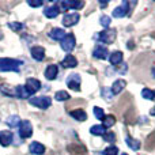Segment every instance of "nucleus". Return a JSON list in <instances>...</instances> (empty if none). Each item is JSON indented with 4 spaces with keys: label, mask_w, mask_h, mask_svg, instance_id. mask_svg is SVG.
<instances>
[{
    "label": "nucleus",
    "mask_w": 155,
    "mask_h": 155,
    "mask_svg": "<svg viewBox=\"0 0 155 155\" xmlns=\"http://www.w3.org/2000/svg\"><path fill=\"white\" fill-rule=\"evenodd\" d=\"M23 63L21 60H16V59H10V57H0V71L3 72H18L21 65Z\"/></svg>",
    "instance_id": "obj_1"
},
{
    "label": "nucleus",
    "mask_w": 155,
    "mask_h": 155,
    "mask_svg": "<svg viewBox=\"0 0 155 155\" xmlns=\"http://www.w3.org/2000/svg\"><path fill=\"white\" fill-rule=\"evenodd\" d=\"M29 102L33 106H37L40 109H48L52 104V99L49 97H31L29 99Z\"/></svg>",
    "instance_id": "obj_2"
},
{
    "label": "nucleus",
    "mask_w": 155,
    "mask_h": 155,
    "mask_svg": "<svg viewBox=\"0 0 155 155\" xmlns=\"http://www.w3.org/2000/svg\"><path fill=\"white\" fill-rule=\"evenodd\" d=\"M33 135V127H31V123L27 120H23L21 121L19 124V136L22 139H27Z\"/></svg>",
    "instance_id": "obj_3"
},
{
    "label": "nucleus",
    "mask_w": 155,
    "mask_h": 155,
    "mask_svg": "<svg viewBox=\"0 0 155 155\" xmlns=\"http://www.w3.org/2000/svg\"><path fill=\"white\" fill-rule=\"evenodd\" d=\"M75 35L74 34H65V37L60 41V45H61V49L65 52H71L74 48H75Z\"/></svg>",
    "instance_id": "obj_4"
},
{
    "label": "nucleus",
    "mask_w": 155,
    "mask_h": 155,
    "mask_svg": "<svg viewBox=\"0 0 155 155\" xmlns=\"http://www.w3.org/2000/svg\"><path fill=\"white\" fill-rule=\"evenodd\" d=\"M26 91L29 93V95H33L34 93H37L41 88V82L38 79H34V78H30V79L26 80V86H25Z\"/></svg>",
    "instance_id": "obj_5"
},
{
    "label": "nucleus",
    "mask_w": 155,
    "mask_h": 155,
    "mask_svg": "<svg viewBox=\"0 0 155 155\" xmlns=\"http://www.w3.org/2000/svg\"><path fill=\"white\" fill-rule=\"evenodd\" d=\"M95 38H98L104 44H112L116 38V30H105V31L99 33Z\"/></svg>",
    "instance_id": "obj_6"
},
{
    "label": "nucleus",
    "mask_w": 155,
    "mask_h": 155,
    "mask_svg": "<svg viewBox=\"0 0 155 155\" xmlns=\"http://www.w3.org/2000/svg\"><path fill=\"white\" fill-rule=\"evenodd\" d=\"M80 15L78 12H71V14H65L64 18H63V25L65 27H71V26H75V25L79 22Z\"/></svg>",
    "instance_id": "obj_7"
},
{
    "label": "nucleus",
    "mask_w": 155,
    "mask_h": 155,
    "mask_svg": "<svg viewBox=\"0 0 155 155\" xmlns=\"http://www.w3.org/2000/svg\"><path fill=\"white\" fill-rule=\"evenodd\" d=\"M107 54H109V52H107L106 46L101 45V44H98V45L94 48V51H93V56L95 57V59L105 60V59H107Z\"/></svg>",
    "instance_id": "obj_8"
},
{
    "label": "nucleus",
    "mask_w": 155,
    "mask_h": 155,
    "mask_svg": "<svg viewBox=\"0 0 155 155\" xmlns=\"http://www.w3.org/2000/svg\"><path fill=\"white\" fill-rule=\"evenodd\" d=\"M67 84L70 88L75 91H79L80 90V76L78 74H74V75H70L67 78Z\"/></svg>",
    "instance_id": "obj_9"
},
{
    "label": "nucleus",
    "mask_w": 155,
    "mask_h": 155,
    "mask_svg": "<svg viewBox=\"0 0 155 155\" xmlns=\"http://www.w3.org/2000/svg\"><path fill=\"white\" fill-rule=\"evenodd\" d=\"M12 137H14V135L11 134L10 131H2L0 132V144H2L3 147L10 146L11 142H12Z\"/></svg>",
    "instance_id": "obj_10"
},
{
    "label": "nucleus",
    "mask_w": 155,
    "mask_h": 155,
    "mask_svg": "<svg viewBox=\"0 0 155 155\" xmlns=\"http://www.w3.org/2000/svg\"><path fill=\"white\" fill-rule=\"evenodd\" d=\"M127 11H128V3L123 2V4L113 10V16H114V18H123V16H125L127 14H128Z\"/></svg>",
    "instance_id": "obj_11"
},
{
    "label": "nucleus",
    "mask_w": 155,
    "mask_h": 155,
    "mask_svg": "<svg viewBox=\"0 0 155 155\" xmlns=\"http://www.w3.org/2000/svg\"><path fill=\"white\" fill-rule=\"evenodd\" d=\"M31 57L37 61H42L45 59V49L42 46H34L31 48Z\"/></svg>",
    "instance_id": "obj_12"
},
{
    "label": "nucleus",
    "mask_w": 155,
    "mask_h": 155,
    "mask_svg": "<svg viewBox=\"0 0 155 155\" xmlns=\"http://www.w3.org/2000/svg\"><path fill=\"white\" fill-rule=\"evenodd\" d=\"M49 37L54 41H61L65 37V31L63 29H60V27H54V29H52L49 31Z\"/></svg>",
    "instance_id": "obj_13"
},
{
    "label": "nucleus",
    "mask_w": 155,
    "mask_h": 155,
    "mask_svg": "<svg viewBox=\"0 0 155 155\" xmlns=\"http://www.w3.org/2000/svg\"><path fill=\"white\" fill-rule=\"evenodd\" d=\"M57 72H59V67L54 64H51V65H48L45 70V78L48 80H53V79H56Z\"/></svg>",
    "instance_id": "obj_14"
},
{
    "label": "nucleus",
    "mask_w": 155,
    "mask_h": 155,
    "mask_svg": "<svg viewBox=\"0 0 155 155\" xmlns=\"http://www.w3.org/2000/svg\"><path fill=\"white\" fill-rule=\"evenodd\" d=\"M127 86V82L124 79H118L116 80L114 83H113L112 88H110V91H112V94H120L121 91L124 90V87Z\"/></svg>",
    "instance_id": "obj_15"
},
{
    "label": "nucleus",
    "mask_w": 155,
    "mask_h": 155,
    "mask_svg": "<svg viewBox=\"0 0 155 155\" xmlns=\"http://www.w3.org/2000/svg\"><path fill=\"white\" fill-rule=\"evenodd\" d=\"M30 153L34 155H42L45 153V147L38 142H33L31 144H30Z\"/></svg>",
    "instance_id": "obj_16"
},
{
    "label": "nucleus",
    "mask_w": 155,
    "mask_h": 155,
    "mask_svg": "<svg viewBox=\"0 0 155 155\" xmlns=\"http://www.w3.org/2000/svg\"><path fill=\"white\" fill-rule=\"evenodd\" d=\"M61 65L64 68H75L78 65V60L72 56V54H68V56L61 61Z\"/></svg>",
    "instance_id": "obj_17"
},
{
    "label": "nucleus",
    "mask_w": 155,
    "mask_h": 155,
    "mask_svg": "<svg viewBox=\"0 0 155 155\" xmlns=\"http://www.w3.org/2000/svg\"><path fill=\"white\" fill-rule=\"evenodd\" d=\"M70 114L72 116L75 120H78V121H86V120H87V114H86V112H84V110H82V109L72 110V112H70Z\"/></svg>",
    "instance_id": "obj_18"
},
{
    "label": "nucleus",
    "mask_w": 155,
    "mask_h": 155,
    "mask_svg": "<svg viewBox=\"0 0 155 155\" xmlns=\"http://www.w3.org/2000/svg\"><path fill=\"white\" fill-rule=\"evenodd\" d=\"M15 95L18 97V98H21V99H26V98H29V93L26 91V88H25V86H16L15 87Z\"/></svg>",
    "instance_id": "obj_19"
},
{
    "label": "nucleus",
    "mask_w": 155,
    "mask_h": 155,
    "mask_svg": "<svg viewBox=\"0 0 155 155\" xmlns=\"http://www.w3.org/2000/svg\"><path fill=\"white\" fill-rule=\"evenodd\" d=\"M44 15H45L46 18H49V19L56 18V16L59 15V10H57L56 5H52V7L45 8V11H44Z\"/></svg>",
    "instance_id": "obj_20"
},
{
    "label": "nucleus",
    "mask_w": 155,
    "mask_h": 155,
    "mask_svg": "<svg viewBox=\"0 0 155 155\" xmlns=\"http://www.w3.org/2000/svg\"><path fill=\"white\" fill-rule=\"evenodd\" d=\"M109 60H110V63H112L113 65H117V64H120L121 61H123V53L121 52H113L112 54L109 56Z\"/></svg>",
    "instance_id": "obj_21"
},
{
    "label": "nucleus",
    "mask_w": 155,
    "mask_h": 155,
    "mask_svg": "<svg viewBox=\"0 0 155 155\" xmlns=\"http://www.w3.org/2000/svg\"><path fill=\"white\" fill-rule=\"evenodd\" d=\"M5 123H7V125L11 127V128H16V127H19V124H21V118H19L18 116H10V117L5 120Z\"/></svg>",
    "instance_id": "obj_22"
},
{
    "label": "nucleus",
    "mask_w": 155,
    "mask_h": 155,
    "mask_svg": "<svg viewBox=\"0 0 155 155\" xmlns=\"http://www.w3.org/2000/svg\"><path fill=\"white\" fill-rule=\"evenodd\" d=\"M125 143H127V144H128L134 151H137V150L140 148V143L137 142V140L132 139L131 136H127V137H125Z\"/></svg>",
    "instance_id": "obj_23"
},
{
    "label": "nucleus",
    "mask_w": 155,
    "mask_h": 155,
    "mask_svg": "<svg viewBox=\"0 0 155 155\" xmlns=\"http://www.w3.org/2000/svg\"><path fill=\"white\" fill-rule=\"evenodd\" d=\"M90 132L93 135H102V136H104V135L106 134V128H105L104 125H94L90 128Z\"/></svg>",
    "instance_id": "obj_24"
},
{
    "label": "nucleus",
    "mask_w": 155,
    "mask_h": 155,
    "mask_svg": "<svg viewBox=\"0 0 155 155\" xmlns=\"http://www.w3.org/2000/svg\"><path fill=\"white\" fill-rule=\"evenodd\" d=\"M102 121H104V127H105V128H110L112 125H114L116 118H114V116L109 114V116H104Z\"/></svg>",
    "instance_id": "obj_25"
},
{
    "label": "nucleus",
    "mask_w": 155,
    "mask_h": 155,
    "mask_svg": "<svg viewBox=\"0 0 155 155\" xmlns=\"http://www.w3.org/2000/svg\"><path fill=\"white\" fill-rule=\"evenodd\" d=\"M142 97L144 99H150V101H153V99H155V91L150 90V88H143L142 90Z\"/></svg>",
    "instance_id": "obj_26"
},
{
    "label": "nucleus",
    "mask_w": 155,
    "mask_h": 155,
    "mask_svg": "<svg viewBox=\"0 0 155 155\" xmlns=\"http://www.w3.org/2000/svg\"><path fill=\"white\" fill-rule=\"evenodd\" d=\"M54 98H56L57 101H67V99L70 98V94H68L67 91H57Z\"/></svg>",
    "instance_id": "obj_27"
},
{
    "label": "nucleus",
    "mask_w": 155,
    "mask_h": 155,
    "mask_svg": "<svg viewBox=\"0 0 155 155\" xmlns=\"http://www.w3.org/2000/svg\"><path fill=\"white\" fill-rule=\"evenodd\" d=\"M104 155H118V148L114 147V146H110V147L105 148Z\"/></svg>",
    "instance_id": "obj_28"
},
{
    "label": "nucleus",
    "mask_w": 155,
    "mask_h": 155,
    "mask_svg": "<svg viewBox=\"0 0 155 155\" xmlns=\"http://www.w3.org/2000/svg\"><path fill=\"white\" fill-rule=\"evenodd\" d=\"M68 2V7L70 8H75V10H78V8H82L83 5V2H75V0H67Z\"/></svg>",
    "instance_id": "obj_29"
},
{
    "label": "nucleus",
    "mask_w": 155,
    "mask_h": 155,
    "mask_svg": "<svg viewBox=\"0 0 155 155\" xmlns=\"http://www.w3.org/2000/svg\"><path fill=\"white\" fill-rule=\"evenodd\" d=\"M99 23H101L105 29H107V27L110 26V18L109 16H106V15H102L101 18H99Z\"/></svg>",
    "instance_id": "obj_30"
},
{
    "label": "nucleus",
    "mask_w": 155,
    "mask_h": 155,
    "mask_svg": "<svg viewBox=\"0 0 155 155\" xmlns=\"http://www.w3.org/2000/svg\"><path fill=\"white\" fill-rule=\"evenodd\" d=\"M116 140V136L113 132H106L104 135V142H107V143H113Z\"/></svg>",
    "instance_id": "obj_31"
},
{
    "label": "nucleus",
    "mask_w": 155,
    "mask_h": 155,
    "mask_svg": "<svg viewBox=\"0 0 155 155\" xmlns=\"http://www.w3.org/2000/svg\"><path fill=\"white\" fill-rule=\"evenodd\" d=\"M94 114H95V117L98 118V120H102L104 118V109H101V107H98V106H95L94 107Z\"/></svg>",
    "instance_id": "obj_32"
},
{
    "label": "nucleus",
    "mask_w": 155,
    "mask_h": 155,
    "mask_svg": "<svg viewBox=\"0 0 155 155\" xmlns=\"http://www.w3.org/2000/svg\"><path fill=\"white\" fill-rule=\"evenodd\" d=\"M27 4H29L30 7H41V5H42V0H29Z\"/></svg>",
    "instance_id": "obj_33"
},
{
    "label": "nucleus",
    "mask_w": 155,
    "mask_h": 155,
    "mask_svg": "<svg viewBox=\"0 0 155 155\" xmlns=\"http://www.w3.org/2000/svg\"><path fill=\"white\" fill-rule=\"evenodd\" d=\"M8 26H10L11 29L14 30V31H16V30H22V29H23V25H21V23H14V22H10V23H8Z\"/></svg>",
    "instance_id": "obj_34"
},
{
    "label": "nucleus",
    "mask_w": 155,
    "mask_h": 155,
    "mask_svg": "<svg viewBox=\"0 0 155 155\" xmlns=\"http://www.w3.org/2000/svg\"><path fill=\"white\" fill-rule=\"evenodd\" d=\"M102 95H105V98H106V99H110L113 94H112V91H107V88L104 87V88H102Z\"/></svg>",
    "instance_id": "obj_35"
},
{
    "label": "nucleus",
    "mask_w": 155,
    "mask_h": 155,
    "mask_svg": "<svg viewBox=\"0 0 155 155\" xmlns=\"http://www.w3.org/2000/svg\"><path fill=\"white\" fill-rule=\"evenodd\" d=\"M151 114H155V107H154V110H151Z\"/></svg>",
    "instance_id": "obj_36"
},
{
    "label": "nucleus",
    "mask_w": 155,
    "mask_h": 155,
    "mask_svg": "<svg viewBox=\"0 0 155 155\" xmlns=\"http://www.w3.org/2000/svg\"><path fill=\"white\" fill-rule=\"evenodd\" d=\"M123 155H128V154H123Z\"/></svg>",
    "instance_id": "obj_37"
}]
</instances>
